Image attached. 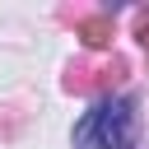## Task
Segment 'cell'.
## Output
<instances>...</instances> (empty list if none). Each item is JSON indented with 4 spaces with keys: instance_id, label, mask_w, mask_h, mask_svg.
Returning a JSON list of instances; mask_svg holds the SVG:
<instances>
[{
    "instance_id": "6da1fadb",
    "label": "cell",
    "mask_w": 149,
    "mask_h": 149,
    "mask_svg": "<svg viewBox=\"0 0 149 149\" xmlns=\"http://www.w3.org/2000/svg\"><path fill=\"white\" fill-rule=\"evenodd\" d=\"M74 149H130V102L107 98L74 126Z\"/></svg>"
},
{
    "instance_id": "7a4b0ae2",
    "label": "cell",
    "mask_w": 149,
    "mask_h": 149,
    "mask_svg": "<svg viewBox=\"0 0 149 149\" xmlns=\"http://www.w3.org/2000/svg\"><path fill=\"white\" fill-rule=\"evenodd\" d=\"M79 37H84V47H93V51L107 47V42H112V19H102V14H98V19H84V23H79Z\"/></svg>"
}]
</instances>
